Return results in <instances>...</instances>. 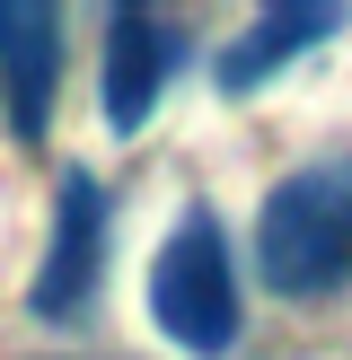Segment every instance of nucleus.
I'll return each instance as SVG.
<instances>
[{"label": "nucleus", "mask_w": 352, "mask_h": 360, "mask_svg": "<svg viewBox=\"0 0 352 360\" xmlns=\"http://www.w3.org/2000/svg\"><path fill=\"white\" fill-rule=\"evenodd\" d=\"M256 273L282 299H326L352 281V158H308L264 193Z\"/></svg>", "instance_id": "1"}, {"label": "nucleus", "mask_w": 352, "mask_h": 360, "mask_svg": "<svg viewBox=\"0 0 352 360\" xmlns=\"http://www.w3.org/2000/svg\"><path fill=\"white\" fill-rule=\"evenodd\" d=\"M150 326L194 360H229V343L246 334L238 316V264H229V229L203 202L158 238L150 255Z\"/></svg>", "instance_id": "2"}, {"label": "nucleus", "mask_w": 352, "mask_h": 360, "mask_svg": "<svg viewBox=\"0 0 352 360\" xmlns=\"http://www.w3.org/2000/svg\"><path fill=\"white\" fill-rule=\"evenodd\" d=\"M97 281H106V185L88 167H70L62 193H53V246H44V273H35L27 308L44 326H62L97 299Z\"/></svg>", "instance_id": "3"}, {"label": "nucleus", "mask_w": 352, "mask_h": 360, "mask_svg": "<svg viewBox=\"0 0 352 360\" xmlns=\"http://www.w3.org/2000/svg\"><path fill=\"white\" fill-rule=\"evenodd\" d=\"M185 70V27L158 9H106V70H97V97L115 132H141L150 105L168 97V79Z\"/></svg>", "instance_id": "4"}, {"label": "nucleus", "mask_w": 352, "mask_h": 360, "mask_svg": "<svg viewBox=\"0 0 352 360\" xmlns=\"http://www.w3.org/2000/svg\"><path fill=\"white\" fill-rule=\"evenodd\" d=\"M53 88H62V9L0 0V115L18 141H44Z\"/></svg>", "instance_id": "5"}, {"label": "nucleus", "mask_w": 352, "mask_h": 360, "mask_svg": "<svg viewBox=\"0 0 352 360\" xmlns=\"http://www.w3.org/2000/svg\"><path fill=\"white\" fill-rule=\"evenodd\" d=\"M326 35H334V9H326V0H282V9H264L238 44H220V88L246 97V88H264L282 62H299V53L326 44Z\"/></svg>", "instance_id": "6"}]
</instances>
